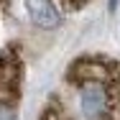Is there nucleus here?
I'll return each mask as SVG.
<instances>
[{"label":"nucleus","mask_w":120,"mask_h":120,"mask_svg":"<svg viewBox=\"0 0 120 120\" xmlns=\"http://www.w3.org/2000/svg\"><path fill=\"white\" fill-rule=\"evenodd\" d=\"M23 3H26V13L36 28L51 31V28H59L64 21L59 0H23Z\"/></svg>","instance_id":"f03ea898"},{"label":"nucleus","mask_w":120,"mask_h":120,"mask_svg":"<svg viewBox=\"0 0 120 120\" xmlns=\"http://www.w3.org/2000/svg\"><path fill=\"white\" fill-rule=\"evenodd\" d=\"M23 92V61L18 46L10 44L0 51V120H18Z\"/></svg>","instance_id":"f257e3e1"},{"label":"nucleus","mask_w":120,"mask_h":120,"mask_svg":"<svg viewBox=\"0 0 120 120\" xmlns=\"http://www.w3.org/2000/svg\"><path fill=\"white\" fill-rule=\"evenodd\" d=\"M41 120H69V118H67L61 110H54V107H49L46 112L41 115Z\"/></svg>","instance_id":"7ed1b4c3"},{"label":"nucleus","mask_w":120,"mask_h":120,"mask_svg":"<svg viewBox=\"0 0 120 120\" xmlns=\"http://www.w3.org/2000/svg\"><path fill=\"white\" fill-rule=\"evenodd\" d=\"M118 8V0H110V10H115Z\"/></svg>","instance_id":"423d86ee"},{"label":"nucleus","mask_w":120,"mask_h":120,"mask_svg":"<svg viewBox=\"0 0 120 120\" xmlns=\"http://www.w3.org/2000/svg\"><path fill=\"white\" fill-rule=\"evenodd\" d=\"M90 0H59V5L61 8H67V10H79L82 5H87Z\"/></svg>","instance_id":"20e7f679"},{"label":"nucleus","mask_w":120,"mask_h":120,"mask_svg":"<svg viewBox=\"0 0 120 120\" xmlns=\"http://www.w3.org/2000/svg\"><path fill=\"white\" fill-rule=\"evenodd\" d=\"M8 3H10V0H0V10H5V8H8Z\"/></svg>","instance_id":"39448f33"}]
</instances>
